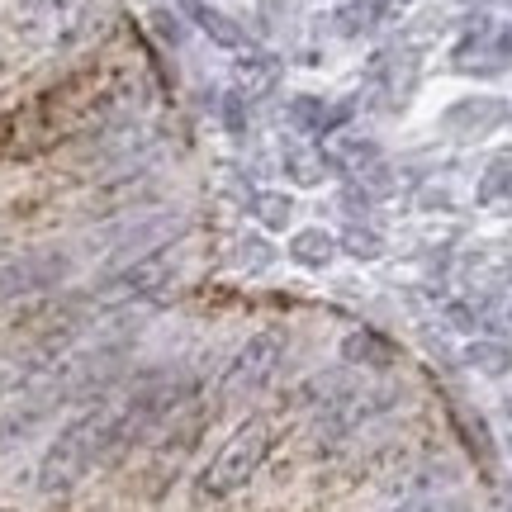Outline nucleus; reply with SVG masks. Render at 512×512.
<instances>
[{
  "mask_svg": "<svg viewBox=\"0 0 512 512\" xmlns=\"http://www.w3.org/2000/svg\"><path fill=\"white\" fill-rule=\"evenodd\" d=\"M342 361L356 366V370H389L394 361H399V347L375 328H356V332L342 337Z\"/></svg>",
  "mask_w": 512,
  "mask_h": 512,
  "instance_id": "0eeeda50",
  "label": "nucleus"
},
{
  "mask_svg": "<svg viewBox=\"0 0 512 512\" xmlns=\"http://www.w3.org/2000/svg\"><path fill=\"white\" fill-rule=\"evenodd\" d=\"M508 323H512V304H508Z\"/></svg>",
  "mask_w": 512,
  "mask_h": 512,
  "instance_id": "aec40b11",
  "label": "nucleus"
},
{
  "mask_svg": "<svg viewBox=\"0 0 512 512\" xmlns=\"http://www.w3.org/2000/svg\"><path fill=\"white\" fill-rule=\"evenodd\" d=\"M57 413H62V408H57L43 389L15 399L10 408H0V456H15L19 446H29V441H34L38 432L57 418Z\"/></svg>",
  "mask_w": 512,
  "mask_h": 512,
  "instance_id": "423d86ee",
  "label": "nucleus"
},
{
  "mask_svg": "<svg viewBox=\"0 0 512 512\" xmlns=\"http://www.w3.org/2000/svg\"><path fill=\"white\" fill-rule=\"evenodd\" d=\"M271 446H275V432L266 427V422H256V418L242 422L238 432L219 446V456L200 470V479H195V498H200V503H223V498L242 494V489L256 479V470L266 465Z\"/></svg>",
  "mask_w": 512,
  "mask_h": 512,
  "instance_id": "f03ea898",
  "label": "nucleus"
},
{
  "mask_svg": "<svg viewBox=\"0 0 512 512\" xmlns=\"http://www.w3.org/2000/svg\"><path fill=\"white\" fill-rule=\"evenodd\" d=\"M328 152H318L313 143H290L285 147V171H290L299 185H323L328 176Z\"/></svg>",
  "mask_w": 512,
  "mask_h": 512,
  "instance_id": "9d476101",
  "label": "nucleus"
},
{
  "mask_svg": "<svg viewBox=\"0 0 512 512\" xmlns=\"http://www.w3.org/2000/svg\"><path fill=\"white\" fill-rule=\"evenodd\" d=\"M110 408H81L53 441H48V451L38 456V494H72L81 479L91 475L95 465H105L110 460Z\"/></svg>",
  "mask_w": 512,
  "mask_h": 512,
  "instance_id": "f257e3e1",
  "label": "nucleus"
},
{
  "mask_svg": "<svg viewBox=\"0 0 512 512\" xmlns=\"http://www.w3.org/2000/svg\"><path fill=\"white\" fill-rule=\"evenodd\" d=\"M285 361V328H261L252 332L247 342L238 347V356L228 361L223 370V399H233V394H256V389H266L275 380V370Z\"/></svg>",
  "mask_w": 512,
  "mask_h": 512,
  "instance_id": "39448f33",
  "label": "nucleus"
},
{
  "mask_svg": "<svg viewBox=\"0 0 512 512\" xmlns=\"http://www.w3.org/2000/svg\"><path fill=\"white\" fill-rule=\"evenodd\" d=\"M252 214L261 219V228L280 233V228H290V219H294V200L290 195H275V190H261L252 200Z\"/></svg>",
  "mask_w": 512,
  "mask_h": 512,
  "instance_id": "4468645a",
  "label": "nucleus"
},
{
  "mask_svg": "<svg viewBox=\"0 0 512 512\" xmlns=\"http://www.w3.org/2000/svg\"><path fill=\"white\" fill-rule=\"evenodd\" d=\"M375 15H380V5L361 0V5H347L337 19H342V34H361V29H370V24H375Z\"/></svg>",
  "mask_w": 512,
  "mask_h": 512,
  "instance_id": "f3484780",
  "label": "nucleus"
},
{
  "mask_svg": "<svg viewBox=\"0 0 512 512\" xmlns=\"http://www.w3.org/2000/svg\"><path fill=\"white\" fill-rule=\"evenodd\" d=\"M290 256L299 266H309V271H323L332 256H337V242H332V233H323V228H304V233L290 238Z\"/></svg>",
  "mask_w": 512,
  "mask_h": 512,
  "instance_id": "9b49d317",
  "label": "nucleus"
},
{
  "mask_svg": "<svg viewBox=\"0 0 512 512\" xmlns=\"http://www.w3.org/2000/svg\"><path fill=\"white\" fill-rule=\"evenodd\" d=\"M152 19H157V29H162V38H171V43H176V38L185 34L181 24H176V15H166V10H162V15H152Z\"/></svg>",
  "mask_w": 512,
  "mask_h": 512,
  "instance_id": "a211bd4d",
  "label": "nucleus"
},
{
  "mask_svg": "<svg viewBox=\"0 0 512 512\" xmlns=\"http://www.w3.org/2000/svg\"><path fill=\"white\" fill-rule=\"evenodd\" d=\"M238 81L242 86H247V91H271L275 81H280V62H275L271 53H247L238 62Z\"/></svg>",
  "mask_w": 512,
  "mask_h": 512,
  "instance_id": "ddd939ff",
  "label": "nucleus"
},
{
  "mask_svg": "<svg viewBox=\"0 0 512 512\" xmlns=\"http://www.w3.org/2000/svg\"><path fill=\"white\" fill-rule=\"evenodd\" d=\"M185 15L200 24L204 34L214 38L219 48H247V34H242V24L233 15H223L214 5H204V0H185Z\"/></svg>",
  "mask_w": 512,
  "mask_h": 512,
  "instance_id": "1a4fd4ad",
  "label": "nucleus"
},
{
  "mask_svg": "<svg viewBox=\"0 0 512 512\" xmlns=\"http://www.w3.org/2000/svg\"><path fill=\"white\" fill-rule=\"evenodd\" d=\"M503 190L512 195V171H508V162H503Z\"/></svg>",
  "mask_w": 512,
  "mask_h": 512,
  "instance_id": "6ab92c4d",
  "label": "nucleus"
},
{
  "mask_svg": "<svg viewBox=\"0 0 512 512\" xmlns=\"http://www.w3.org/2000/svg\"><path fill=\"white\" fill-rule=\"evenodd\" d=\"M76 275V256L67 247H29V252L0 256V309L5 304H34L67 290Z\"/></svg>",
  "mask_w": 512,
  "mask_h": 512,
  "instance_id": "20e7f679",
  "label": "nucleus"
},
{
  "mask_svg": "<svg viewBox=\"0 0 512 512\" xmlns=\"http://www.w3.org/2000/svg\"><path fill=\"white\" fill-rule=\"evenodd\" d=\"M176 275H181V238H166V242H157V247H147L143 256H133L124 266L105 271L95 299H100L105 309L152 304V299H162V294L176 285Z\"/></svg>",
  "mask_w": 512,
  "mask_h": 512,
  "instance_id": "7ed1b4c3",
  "label": "nucleus"
},
{
  "mask_svg": "<svg viewBox=\"0 0 512 512\" xmlns=\"http://www.w3.org/2000/svg\"><path fill=\"white\" fill-rule=\"evenodd\" d=\"M219 114H223V128L233 133V138H242V128H247V105H242L238 91H228L219 100Z\"/></svg>",
  "mask_w": 512,
  "mask_h": 512,
  "instance_id": "dca6fc26",
  "label": "nucleus"
},
{
  "mask_svg": "<svg viewBox=\"0 0 512 512\" xmlns=\"http://www.w3.org/2000/svg\"><path fill=\"white\" fill-rule=\"evenodd\" d=\"M347 256H361V261H370V256H380V233H366V228H347L342 233V242H337Z\"/></svg>",
  "mask_w": 512,
  "mask_h": 512,
  "instance_id": "2eb2a0df",
  "label": "nucleus"
},
{
  "mask_svg": "<svg viewBox=\"0 0 512 512\" xmlns=\"http://www.w3.org/2000/svg\"><path fill=\"white\" fill-rule=\"evenodd\" d=\"M465 366L498 380V375H508L512 370V351L503 347V342H494V337H475V342L465 347Z\"/></svg>",
  "mask_w": 512,
  "mask_h": 512,
  "instance_id": "f8f14e48",
  "label": "nucleus"
},
{
  "mask_svg": "<svg viewBox=\"0 0 512 512\" xmlns=\"http://www.w3.org/2000/svg\"><path fill=\"white\" fill-rule=\"evenodd\" d=\"M351 119V105H337L332 110L328 100H318V95H294L290 100V124L304 128V133H313V138H323V133H332V128H342Z\"/></svg>",
  "mask_w": 512,
  "mask_h": 512,
  "instance_id": "6e6552de",
  "label": "nucleus"
}]
</instances>
